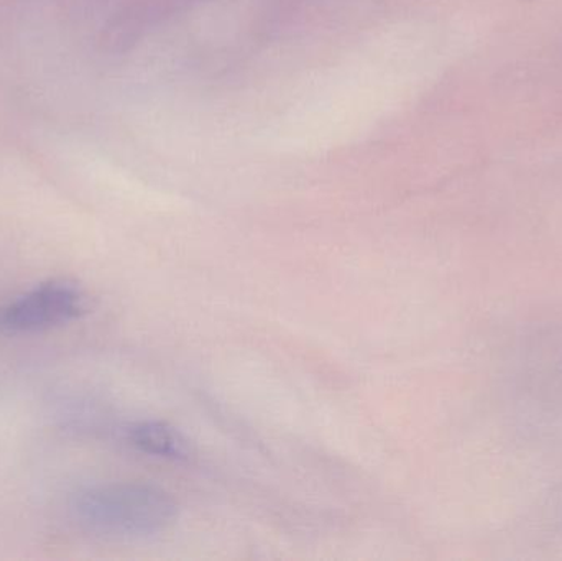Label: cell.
Segmentation results:
<instances>
[{
	"mask_svg": "<svg viewBox=\"0 0 562 561\" xmlns=\"http://www.w3.org/2000/svg\"><path fill=\"white\" fill-rule=\"evenodd\" d=\"M88 296L68 280H48L0 308V329L12 335L46 332L88 313Z\"/></svg>",
	"mask_w": 562,
	"mask_h": 561,
	"instance_id": "cell-2",
	"label": "cell"
},
{
	"mask_svg": "<svg viewBox=\"0 0 562 561\" xmlns=\"http://www.w3.org/2000/svg\"><path fill=\"white\" fill-rule=\"evenodd\" d=\"M127 440L132 447L151 457L188 461L193 457V447L177 428L164 422H138L127 428Z\"/></svg>",
	"mask_w": 562,
	"mask_h": 561,
	"instance_id": "cell-3",
	"label": "cell"
},
{
	"mask_svg": "<svg viewBox=\"0 0 562 561\" xmlns=\"http://www.w3.org/2000/svg\"><path fill=\"white\" fill-rule=\"evenodd\" d=\"M79 523L112 537H148L164 532L177 517V504L160 487L148 484H105L75 501Z\"/></svg>",
	"mask_w": 562,
	"mask_h": 561,
	"instance_id": "cell-1",
	"label": "cell"
}]
</instances>
